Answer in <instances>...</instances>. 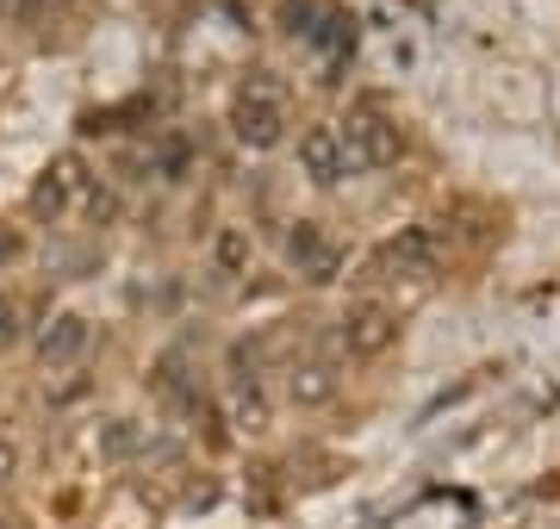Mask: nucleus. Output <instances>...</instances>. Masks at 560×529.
<instances>
[{
	"label": "nucleus",
	"mask_w": 560,
	"mask_h": 529,
	"mask_svg": "<svg viewBox=\"0 0 560 529\" xmlns=\"http://www.w3.org/2000/svg\"><path fill=\"white\" fill-rule=\"evenodd\" d=\"M231 138L243 150H275L287 138V101H280L275 82H243L237 101H231Z\"/></svg>",
	"instance_id": "nucleus-1"
},
{
	"label": "nucleus",
	"mask_w": 560,
	"mask_h": 529,
	"mask_svg": "<svg viewBox=\"0 0 560 529\" xmlns=\"http://www.w3.org/2000/svg\"><path fill=\"white\" fill-rule=\"evenodd\" d=\"M337 131L355 168H386V163H399V150H405V131L386 119L381 106H355L349 119H337Z\"/></svg>",
	"instance_id": "nucleus-2"
},
{
	"label": "nucleus",
	"mask_w": 560,
	"mask_h": 529,
	"mask_svg": "<svg viewBox=\"0 0 560 529\" xmlns=\"http://www.w3.org/2000/svg\"><path fill=\"white\" fill-rule=\"evenodd\" d=\"M442 262V244L430 224H411V231H399V237H386L381 249H374V262H368V274H381V281H430Z\"/></svg>",
	"instance_id": "nucleus-3"
},
{
	"label": "nucleus",
	"mask_w": 560,
	"mask_h": 529,
	"mask_svg": "<svg viewBox=\"0 0 560 529\" xmlns=\"http://www.w3.org/2000/svg\"><path fill=\"white\" fill-rule=\"evenodd\" d=\"M88 193H94L88 163H81L75 150H62V156H50V163H44L38 181H32V212H38V219H69Z\"/></svg>",
	"instance_id": "nucleus-4"
},
{
	"label": "nucleus",
	"mask_w": 560,
	"mask_h": 529,
	"mask_svg": "<svg viewBox=\"0 0 560 529\" xmlns=\"http://www.w3.org/2000/svg\"><path fill=\"white\" fill-rule=\"evenodd\" d=\"M399 337V311L386 306V299H355V306L337 318V343L349 355H386Z\"/></svg>",
	"instance_id": "nucleus-5"
},
{
	"label": "nucleus",
	"mask_w": 560,
	"mask_h": 529,
	"mask_svg": "<svg viewBox=\"0 0 560 529\" xmlns=\"http://www.w3.org/2000/svg\"><path fill=\"white\" fill-rule=\"evenodd\" d=\"M300 168H305L318 187H337L342 175H355L349 150H342L337 119H318V125H305V131H300Z\"/></svg>",
	"instance_id": "nucleus-6"
},
{
	"label": "nucleus",
	"mask_w": 560,
	"mask_h": 529,
	"mask_svg": "<svg viewBox=\"0 0 560 529\" xmlns=\"http://www.w3.org/2000/svg\"><path fill=\"white\" fill-rule=\"evenodd\" d=\"M287 20H293L287 32H293V38H305L312 50H349V38H355V32H349V20H342L330 0H287Z\"/></svg>",
	"instance_id": "nucleus-7"
},
{
	"label": "nucleus",
	"mask_w": 560,
	"mask_h": 529,
	"mask_svg": "<svg viewBox=\"0 0 560 529\" xmlns=\"http://www.w3.org/2000/svg\"><path fill=\"white\" fill-rule=\"evenodd\" d=\"M88 343H94V325H88L81 311H57V318H44V330H38V362L69 367V362H81Z\"/></svg>",
	"instance_id": "nucleus-8"
},
{
	"label": "nucleus",
	"mask_w": 560,
	"mask_h": 529,
	"mask_svg": "<svg viewBox=\"0 0 560 529\" xmlns=\"http://www.w3.org/2000/svg\"><path fill=\"white\" fill-rule=\"evenodd\" d=\"M287 262L300 268L305 281H337V249L324 244V231L312 219H300L287 231Z\"/></svg>",
	"instance_id": "nucleus-9"
},
{
	"label": "nucleus",
	"mask_w": 560,
	"mask_h": 529,
	"mask_svg": "<svg viewBox=\"0 0 560 529\" xmlns=\"http://www.w3.org/2000/svg\"><path fill=\"white\" fill-rule=\"evenodd\" d=\"M337 362H330V355H300V362L287 367V399H293V405H324V399H337Z\"/></svg>",
	"instance_id": "nucleus-10"
},
{
	"label": "nucleus",
	"mask_w": 560,
	"mask_h": 529,
	"mask_svg": "<svg viewBox=\"0 0 560 529\" xmlns=\"http://www.w3.org/2000/svg\"><path fill=\"white\" fill-rule=\"evenodd\" d=\"M249 256H256V244H249V224H219V237H212V268H219L224 281L249 274Z\"/></svg>",
	"instance_id": "nucleus-11"
},
{
	"label": "nucleus",
	"mask_w": 560,
	"mask_h": 529,
	"mask_svg": "<svg viewBox=\"0 0 560 529\" xmlns=\"http://www.w3.org/2000/svg\"><path fill=\"white\" fill-rule=\"evenodd\" d=\"M231 411H237V430H249V436L268 430V392L256 387V374H237V399H231Z\"/></svg>",
	"instance_id": "nucleus-12"
},
{
	"label": "nucleus",
	"mask_w": 560,
	"mask_h": 529,
	"mask_svg": "<svg viewBox=\"0 0 560 529\" xmlns=\"http://www.w3.org/2000/svg\"><path fill=\"white\" fill-rule=\"evenodd\" d=\"M20 468H25L20 443H13V436H0V486H13V480H20Z\"/></svg>",
	"instance_id": "nucleus-13"
},
{
	"label": "nucleus",
	"mask_w": 560,
	"mask_h": 529,
	"mask_svg": "<svg viewBox=\"0 0 560 529\" xmlns=\"http://www.w3.org/2000/svg\"><path fill=\"white\" fill-rule=\"evenodd\" d=\"M13 337H20V306L0 299V343H13Z\"/></svg>",
	"instance_id": "nucleus-14"
},
{
	"label": "nucleus",
	"mask_w": 560,
	"mask_h": 529,
	"mask_svg": "<svg viewBox=\"0 0 560 529\" xmlns=\"http://www.w3.org/2000/svg\"><path fill=\"white\" fill-rule=\"evenodd\" d=\"M13 256H20V237H13V231H0V262H13Z\"/></svg>",
	"instance_id": "nucleus-15"
},
{
	"label": "nucleus",
	"mask_w": 560,
	"mask_h": 529,
	"mask_svg": "<svg viewBox=\"0 0 560 529\" xmlns=\"http://www.w3.org/2000/svg\"><path fill=\"white\" fill-rule=\"evenodd\" d=\"M7 7H20V13H32V7H44V0H7Z\"/></svg>",
	"instance_id": "nucleus-16"
},
{
	"label": "nucleus",
	"mask_w": 560,
	"mask_h": 529,
	"mask_svg": "<svg viewBox=\"0 0 560 529\" xmlns=\"http://www.w3.org/2000/svg\"><path fill=\"white\" fill-rule=\"evenodd\" d=\"M0 7H7V0H0Z\"/></svg>",
	"instance_id": "nucleus-17"
}]
</instances>
